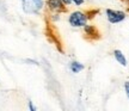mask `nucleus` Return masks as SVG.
<instances>
[{"instance_id": "1", "label": "nucleus", "mask_w": 129, "mask_h": 111, "mask_svg": "<svg viewBox=\"0 0 129 111\" xmlns=\"http://www.w3.org/2000/svg\"><path fill=\"white\" fill-rule=\"evenodd\" d=\"M88 22V18L86 16L85 11H73L71 12L68 16V23L72 28H77V29H83Z\"/></svg>"}, {"instance_id": "2", "label": "nucleus", "mask_w": 129, "mask_h": 111, "mask_svg": "<svg viewBox=\"0 0 129 111\" xmlns=\"http://www.w3.org/2000/svg\"><path fill=\"white\" fill-rule=\"evenodd\" d=\"M44 7V0H22V9L26 14H40Z\"/></svg>"}, {"instance_id": "3", "label": "nucleus", "mask_w": 129, "mask_h": 111, "mask_svg": "<svg viewBox=\"0 0 129 111\" xmlns=\"http://www.w3.org/2000/svg\"><path fill=\"white\" fill-rule=\"evenodd\" d=\"M44 6L51 14H61L68 12V7L61 0H44Z\"/></svg>"}, {"instance_id": "4", "label": "nucleus", "mask_w": 129, "mask_h": 111, "mask_svg": "<svg viewBox=\"0 0 129 111\" xmlns=\"http://www.w3.org/2000/svg\"><path fill=\"white\" fill-rule=\"evenodd\" d=\"M105 16L108 22L111 24H118L127 18V13L125 12L118 11V10H112V9H106Z\"/></svg>"}, {"instance_id": "5", "label": "nucleus", "mask_w": 129, "mask_h": 111, "mask_svg": "<svg viewBox=\"0 0 129 111\" xmlns=\"http://www.w3.org/2000/svg\"><path fill=\"white\" fill-rule=\"evenodd\" d=\"M84 31V37L87 40V41H97L101 38V32L99 30L97 29L96 25L93 24H86L83 28Z\"/></svg>"}, {"instance_id": "6", "label": "nucleus", "mask_w": 129, "mask_h": 111, "mask_svg": "<svg viewBox=\"0 0 129 111\" xmlns=\"http://www.w3.org/2000/svg\"><path fill=\"white\" fill-rule=\"evenodd\" d=\"M69 69H71V72H72V73L78 74V73H80L81 70L85 69V66H84L81 62H79V61L73 60L71 63H69Z\"/></svg>"}, {"instance_id": "7", "label": "nucleus", "mask_w": 129, "mask_h": 111, "mask_svg": "<svg viewBox=\"0 0 129 111\" xmlns=\"http://www.w3.org/2000/svg\"><path fill=\"white\" fill-rule=\"evenodd\" d=\"M114 57H115V60L120 63L121 66H123V67H125L127 66V59H125V56L124 54L122 53V51L120 50V49H115L114 50Z\"/></svg>"}, {"instance_id": "8", "label": "nucleus", "mask_w": 129, "mask_h": 111, "mask_svg": "<svg viewBox=\"0 0 129 111\" xmlns=\"http://www.w3.org/2000/svg\"><path fill=\"white\" fill-rule=\"evenodd\" d=\"M85 12H86V16H87L88 20H91V19H93L97 14L99 13V10H97V9H88V10H86Z\"/></svg>"}, {"instance_id": "9", "label": "nucleus", "mask_w": 129, "mask_h": 111, "mask_svg": "<svg viewBox=\"0 0 129 111\" xmlns=\"http://www.w3.org/2000/svg\"><path fill=\"white\" fill-rule=\"evenodd\" d=\"M72 4H74L75 6H83L85 4V0H72Z\"/></svg>"}, {"instance_id": "10", "label": "nucleus", "mask_w": 129, "mask_h": 111, "mask_svg": "<svg viewBox=\"0 0 129 111\" xmlns=\"http://www.w3.org/2000/svg\"><path fill=\"white\" fill-rule=\"evenodd\" d=\"M124 91H125V94H127V97H128V99H129V80L124 83Z\"/></svg>"}, {"instance_id": "11", "label": "nucleus", "mask_w": 129, "mask_h": 111, "mask_svg": "<svg viewBox=\"0 0 129 111\" xmlns=\"http://www.w3.org/2000/svg\"><path fill=\"white\" fill-rule=\"evenodd\" d=\"M28 106H29V109H30L31 111H36V106L34 105V103H32L31 100H30V102L28 103Z\"/></svg>"}, {"instance_id": "12", "label": "nucleus", "mask_w": 129, "mask_h": 111, "mask_svg": "<svg viewBox=\"0 0 129 111\" xmlns=\"http://www.w3.org/2000/svg\"><path fill=\"white\" fill-rule=\"evenodd\" d=\"M61 1H62V3H63V4L67 6V7L72 5V0H61Z\"/></svg>"}]
</instances>
